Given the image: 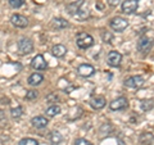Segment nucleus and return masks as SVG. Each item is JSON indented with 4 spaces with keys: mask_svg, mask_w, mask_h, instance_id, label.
<instances>
[{
    "mask_svg": "<svg viewBox=\"0 0 154 145\" xmlns=\"http://www.w3.org/2000/svg\"><path fill=\"white\" fill-rule=\"evenodd\" d=\"M76 44L80 49H89L94 45V37L88 32H79L76 37Z\"/></svg>",
    "mask_w": 154,
    "mask_h": 145,
    "instance_id": "f257e3e1",
    "label": "nucleus"
},
{
    "mask_svg": "<svg viewBox=\"0 0 154 145\" xmlns=\"http://www.w3.org/2000/svg\"><path fill=\"white\" fill-rule=\"evenodd\" d=\"M17 48H18V53L21 55H28L30 53L33 51V42H32L31 39L22 37L21 40L18 41Z\"/></svg>",
    "mask_w": 154,
    "mask_h": 145,
    "instance_id": "f03ea898",
    "label": "nucleus"
},
{
    "mask_svg": "<svg viewBox=\"0 0 154 145\" xmlns=\"http://www.w3.org/2000/svg\"><path fill=\"white\" fill-rule=\"evenodd\" d=\"M109 26L114 31L122 32V31H125L128 27V21H127V19H125L123 17H114V18L110 19Z\"/></svg>",
    "mask_w": 154,
    "mask_h": 145,
    "instance_id": "7ed1b4c3",
    "label": "nucleus"
},
{
    "mask_svg": "<svg viewBox=\"0 0 154 145\" xmlns=\"http://www.w3.org/2000/svg\"><path fill=\"white\" fill-rule=\"evenodd\" d=\"M152 46H153V42H152V40L149 37H146V36H143V37H140L139 39V41H137V45H136V48H137V50L141 53V54H148L149 51H150V49H152Z\"/></svg>",
    "mask_w": 154,
    "mask_h": 145,
    "instance_id": "20e7f679",
    "label": "nucleus"
},
{
    "mask_svg": "<svg viewBox=\"0 0 154 145\" xmlns=\"http://www.w3.org/2000/svg\"><path fill=\"white\" fill-rule=\"evenodd\" d=\"M31 67L36 71H44L48 68V63L45 60V58L42 57V54H37L33 59L31 60Z\"/></svg>",
    "mask_w": 154,
    "mask_h": 145,
    "instance_id": "39448f33",
    "label": "nucleus"
},
{
    "mask_svg": "<svg viewBox=\"0 0 154 145\" xmlns=\"http://www.w3.org/2000/svg\"><path fill=\"white\" fill-rule=\"evenodd\" d=\"M128 105V100L123 96H119V98L112 100L109 103V109L110 110H122L125 108H127Z\"/></svg>",
    "mask_w": 154,
    "mask_h": 145,
    "instance_id": "423d86ee",
    "label": "nucleus"
},
{
    "mask_svg": "<svg viewBox=\"0 0 154 145\" xmlns=\"http://www.w3.org/2000/svg\"><path fill=\"white\" fill-rule=\"evenodd\" d=\"M144 79L141 76H132V77H128V79L125 80V85L130 89H139L144 85Z\"/></svg>",
    "mask_w": 154,
    "mask_h": 145,
    "instance_id": "0eeeda50",
    "label": "nucleus"
},
{
    "mask_svg": "<svg viewBox=\"0 0 154 145\" xmlns=\"http://www.w3.org/2000/svg\"><path fill=\"white\" fill-rule=\"evenodd\" d=\"M107 60H108L109 66L118 67L119 64H121V62H122V54L119 51H117V50H112V51H109Z\"/></svg>",
    "mask_w": 154,
    "mask_h": 145,
    "instance_id": "6e6552de",
    "label": "nucleus"
},
{
    "mask_svg": "<svg viewBox=\"0 0 154 145\" xmlns=\"http://www.w3.org/2000/svg\"><path fill=\"white\" fill-rule=\"evenodd\" d=\"M11 23L14 27L25 28L28 25V19L25 16H21V14H13V16L11 17Z\"/></svg>",
    "mask_w": 154,
    "mask_h": 145,
    "instance_id": "1a4fd4ad",
    "label": "nucleus"
},
{
    "mask_svg": "<svg viewBox=\"0 0 154 145\" xmlns=\"http://www.w3.org/2000/svg\"><path fill=\"white\" fill-rule=\"evenodd\" d=\"M137 7H139L137 0H125L122 3V12L126 14H132L136 12Z\"/></svg>",
    "mask_w": 154,
    "mask_h": 145,
    "instance_id": "9d476101",
    "label": "nucleus"
},
{
    "mask_svg": "<svg viewBox=\"0 0 154 145\" xmlns=\"http://www.w3.org/2000/svg\"><path fill=\"white\" fill-rule=\"evenodd\" d=\"M77 73L82 77H91L95 73V68L91 64L88 63H82L77 67Z\"/></svg>",
    "mask_w": 154,
    "mask_h": 145,
    "instance_id": "9b49d317",
    "label": "nucleus"
},
{
    "mask_svg": "<svg viewBox=\"0 0 154 145\" xmlns=\"http://www.w3.org/2000/svg\"><path fill=\"white\" fill-rule=\"evenodd\" d=\"M90 105H91V108L93 109L100 110V109H103L105 105H107V100H105L104 96L98 95V96H94V98L90 100Z\"/></svg>",
    "mask_w": 154,
    "mask_h": 145,
    "instance_id": "f8f14e48",
    "label": "nucleus"
},
{
    "mask_svg": "<svg viewBox=\"0 0 154 145\" xmlns=\"http://www.w3.org/2000/svg\"><path fill=\"white\" fill-rule=\"evenodd\" d=\"M85 4H86L85 0H79V2H75V3L69 4V5H67V11H68V13L71 14L72 17H73L75 14L85 5Z\"/></svg>",
    "mask_w": 154,
    "mask_h": 145,
    "instance_id": "ddd939ff",
    "label": "nucleus"
},
{
    "mask_svg": "<svg viewBox=\"0 0 154 145\" xmlns=\"http://www.w3.org/2000/svg\"><path fill=\"white\" fill-rule=\"evenodd\" d=\"M31 123H32V126L36 128H45L49 122H48V119L45 117H42V116H36V117H33L31 119Z\"/></svg>",
    "mask_w": 154,
    "mask_h": 145,
    "instance_id": "4468645a",
    "label": "nucleus"
},
{
    "mask_svg": "<svg viewBox=\"0 0 154 145\" xmlns=\"http://www.w3.org/2000/svg\"><path fill=\"white\" fill-rule=\"evenodd\" d=\"M66 53H67V48L62 44H57L51 49V54L57 58H63L66 55Z\"/></svg>",
    "mask_w": 154,
    "mask_h": 145,
    "instance_id": "2eb2a0df",
    "label": "nucleus"
},
{
    "mask_svg": "<svg viewBox=\"0 0 154 145\" xmlns=\"http://www.w3.org/2000/svg\"><path fill=\"white\" fill-rule=\"evenodd\" d=\"M44 81V76H42L41 73H32L30 77H28V85H31V86H37V85H40L41 82Z\"/></svg>",
    "mask_w": 154,
    "mask_h": 145,
    "instance_id": "dca6fc26",
    "label": "nucleus"
},
{
    "mask_svg": "<svg viewBox=\"0 0 154 145\" xmlns=\"http://www.w3.org/2000/svg\"><path fill=\"white\" fill-rule=\"evenodd\" d=\"M51 25L54 28H57V30H62V28L68 27V22H67V19L62 18V17H57V18H53Z\"/></svg>",
    "mask_w": 154,
    "mask_h": 145,
    "instance_id": "f3484780",
    "label": "nucleus"
},
{
    "mask_svg": "<svg viewBox=\"0 0 154 145\" xmlns=\"http://www.w3.org/2000/svg\"><path fill=\"white\" fill-rule=\"evenodd\" d=\"M60 107L58 104H51L49 108L46 109V116L48 117H55V116H58L60 113Z\"/></svg>",
    "mask_w": 154,
    "mask_h": 145,
    "instance_id": "a211bd4d",
    "label": "nucleus"
},
{
    "mask_svg": "<svg viewBox=\"0 0 154 145\" xmlns=\"http://www.w3.org/2000/svg\"><path fill=\"white\" fill-rule=\"evenodd\" d=\"M50 141H51V144H54V145H59L62 141H63V136H62L60 132L53 131L50 134Z\"/></svg>",
    "mask_w": 154,
    "mask_h": 145,
    "instance_id": "6ab92c4d",
    "label": "nucleus"
},
{
    "mask_svg": "<svg viewBox=\"0 0 154 145\" xmlns=\"http://www.w3.org/2000/svg\"><path fill=\"white\" fill-rule=\"evenodd\" d=\"M153 140H154V135L150 134V132H145V134H143L141 136H140V143L143 145H152L153 143Z\"/></svg>",
    "mask_w": 154,
    "mask_h": 145,
    "instance_id": "aec40b11",
    "label": "nucleus"
},
{
    "mask_svg": "<svg viewBox=\"0 0 154 145\" xmlns=\"http://www.w3.org/2000/svg\"><path fill=\"white\" fill-rule=\"evenodd\" d=\"M153 107H154V101L153 100H149V99L143 100L141 104H140V108L144 110V112H148V110L153 109Z\"/></svg>",
    "mask_w": 154,
    "mask_h": 145,
    "instance_id": "412c9836",
    "label": "nucleus"
},
{
    "mask_svg": "<svg viewBox=\"0 0 154 145\" xmlns=\"http://www.w3.org/2000/svg\"><path fill=\"white\" fill-rule=\"evenodd\" d=\"M11 114L13 118H21L22 114H23V108L22 107H16V108H12L11 109Z\"/></svg>",
    "mask_w": 154,
    "mask_h": 145,
    "instance_id": "4be33fe9",
    "label": "nucleus"
},
{
    "mask_svg": "<svg viewBox=\"0 0 154 145\" xmlns=\"http://www.w3.org/2000/svg\"><path fill=\"white\" fill-rule=\"evenodd\" d=\"M18 145H38V143H37V140L32 137H25L18 143Z\"/></svg>",
    "mask_w": 154,
    "mask_h": 145,
    "instance_id": "5701e85b",
    "label": "nucleus"
},
{
    "mask_svg": "<svg viewBox=\"0 0 154 145\" xmlns=\"http://www.w3.org/2000/svg\"><path fill=\"white\" fill-rule=\"evenodd\" d=\"M8 3H9V5H11L12 8L18 9V8H21L23 4H25V0H8Z\"/></svg>",
    "mask_w": 154,
    "mask_h": 145,
    "instance_id": "b1692460",
    "label": "nucleus"
},
{
    "mask_svg": "<svg viewBox=\"0 0 154 145\" xmlns=\"http://www.w3.org/2000/svg\"><path fill=\"white\" fill-rule=\"evenodd\" d=\"M102 37H103V41L107 42V44H110L112 40H113V35L110 32H108V31H103L102 32Z\"/></svg>",
    "mask_w": 154,
    "mask_h": 145,
    "instance_id": "393cba45",
    "label": "nucleus"
},
{
    "mask_svg": "<svg viewBox=\"0 0 154 145\" xmlns=\"http://www.w3.org/2000/svg\"><path fill=\"white\" fill-rule=\"evenodd\" d=\"M37 95H38V93L36 90H28L26 93V99L27 100H35L37 98Z\"/></svg>",
    "mask_w": 154,
    "mask_h": 145,
    "instance_id": "a878e982",
    "label": "nucleus"
},
{
    "mask_svg": "<svg viewBox=\"0 0 154 145\" xmlns=\"http://www.w3.org/2000/svg\"><path fill=\"white\" fill-rule=\"evenodd\" d=\"M75 145H93V143L86 139H77L75 141Z\"/></svg>",
    "mask_w": 154,
    "mask_h": 145,
    "instance_id": "bb28decb",
    "label": "nucleus"
},
{
    "mask_svg": "<svg viewBox=\"0 0 154 145\" xmlns=\"http://www.w3.org/2000/svg\"><path fill=\"white\" fill-rule=\"evenodd\" d=\"M46 100H48V101H57V100H58V95H55V94H51V95L48 96Z\"/></svg>",
    "mask_w": 154,
    "mask_h": 145,
    "instance_id": "cd10ccee",
    "label": "nucleus"
},
{
    "mask_svg": "<svg viewBox=\"0 0 154 145\" xmlns=\"http://www.w3.org/2000/svg\"><path fill=\"white\" fill-rule=\"evenodd\" d=\"M109 5H112V7H116V5H118V3L121 2V0H107Z\"/></svg>",
    "mask_w": 154,
    "mask_h": 145,
    "instance_id": "c85d7f7f",
    "label": "nucleus"
},
{
    "mask_svg": "<svg viewBox=\"0 0 154 145\" xmlns=\"http://www.w3.org/2000/svg\"><path fill=\"white\" fill-rule=\"evenodd\" d=\"M4 119H5V113H4L3 109H0V122L4 121Z\"/></svg>",
    "mask_w": 154,
    "mask_h": 145,
    "instance_id": "c756f323",
    "label": "nucleus"
},
{
    "mask_svg": "<svg viewBox=\"0 0 154 145\" xmlns=\"http://www.w3.org/2000/svg\"><path fill=\"white\" fill-rule=\"evenodd\" d=\"M96 8H98V9H103L104 5H103V4H100V3H96Z\"/></svg>",
    "mask_w": 154,
    "mask_h": 145,
    "instance_id": "7c9ffc66",
    "label": "nucleus"
},
{
    "mask_svg": "<svg viewBox=\"0 0 154 145\" xmlns=\"http://www.w3.org/2000/svg\"><path fill=\"white\" fill-rule=\"evenodd\" d=\"M118 144H119V145H125V143H123V141H121V140H119V143H118Z\"/></svg>",
    "mask_w": 154,
    "mask_h": 145,
    "instance_id": "2f4dec72",
    "label": "nucleus"
}]
</instances>
